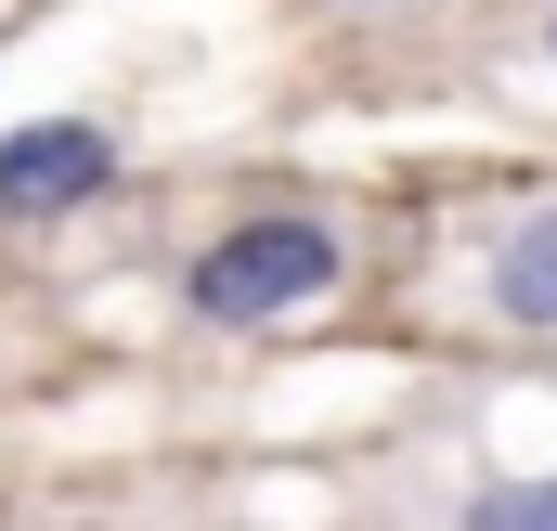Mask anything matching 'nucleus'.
<instances>
[{
  "label": "nucleus",
  "mask_w": 557,
  "mask_h": 531,
  "mask_svg": "<svg viewBox=\"0 0 557 531\" xmlns=\"http://www.w3.org/2000/svg\"><path fill=\"white\" fill-rule=\"evenodd\" d=\"M545 52H557V13H545Z\"/></svg>",
  "instance_id": "5"
},
{
  "label": "nucleus",
  "mask_w": 557,
  "mask_h": 531,
  "mask_svg": "<svg viewBox=\"0 0 557 531\" xmlns=\"http://www.w3.org/2000/svg\"><path fill=\"white\" fill-rule=\"evenodd\" d=\"M324 285H337V234L324 221H247V234H221L195 260V311L208 324H285Z\"/></svg>",
  "instance_id": "1"
},
{
  "label": "nucleus",
  "mask_w": 557,
  "mask_h": 531,
  "mask_svg": "<svg viewBox=\"0 0 557 531\" xmlns=\"http://www.w3.org/2000/svg\"><path fill=\"white\" fill-rule=\"evenodd\" d=\"M467 531H557V480H493L467 506Z\"/></svg>",
  "instance_id": "4"
},
{
  "label": "nucleus",
  "mask_w": 557,
  "mask_h": 531,
  "mask_svg": "<svg viewBox=\"0 0 557 531\" xmlns=\"http://www.w3.org/2000/svg\"><path fill=\"white\" fill-rule=\"evenodd\" d=\"M493 311H506V324H557V208H532V221L493 247Z\"/></svg>",
  "instance_id": "3"
},
{
  "label": "nucleus",
  "mask_w": 557,
  "mask_h": 531,
  "mask_svg": "<svg viewBox=\"0 0 557 531\" xmlns=\"http://www.w3.org/2000/svg\"><path fill=\"white\" fill-rule=\"evenodd\" d=\"M117 182V143L91 131V118H39V131L0 143V234L13 221H65V208H91Z\"/></svg>",
  "instance_id": "2"
}]
</instances>
